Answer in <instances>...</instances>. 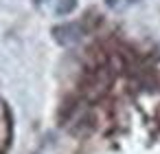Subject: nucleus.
<instances>
[{
  "instance_id": "f257e3e1",
  "label": "nucleus",
  "mask_w": 160,
  "mask_h": 154,
  "mask_svg": "<svg viewBox=\"0 0 160 154\" xmlns=\"http://www.w3.org/2000/svg\"><path fill=\"white\" fill-rule=\"evenodd\" d=\"M75 5H77L75 0H64V3L57 7V13H70V11L75 9Z\"/></svg>"
}]
</instances>
